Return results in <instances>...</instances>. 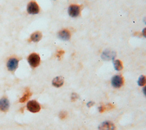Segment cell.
Instances as JSON below:
<instances>
[{
  "instance_id": "16",
  "label": "cell",
  "mask_w": 146,
  "mask_h": 130,
  "mask_svg": "<svg viewBox=\"0 0 146 130\" xmlns=\"http://www.w3.org/2000/svg\"><path fill=\"white\" fill-rule=\"evenodd\" d=\"M59 117L61 119H64L67 116V113L64 111H62L59 113Z\"/></svg>"
},
{
  "instance_id": "8",
  "label": "cell",
  "mask_w": 146,
  "mask_h": 130,
  "mask_svg": "<svg viewBox=\"0 0 146 130\" xmlns=\"http://www.w3.org/2000/svg\"><path fill=\"white\" fill-rule=\"evenodd\" d=\"M18 61L15 58H10L7 63V67L9 70L10 71H14L18 67Z\"/></svg>"
},
{
  "instance_id": "5",
  "label": "cell",
  "mask_w": 146,
  "mask_h": 130,
  "mask_svg": "<svg viewBox=\"0 0 146 130\" xmlns=\"http://www.w3.org/2000/svg\"><path fill=\"white\" fill-rule=\"evenodd\" d=\"M27 11L29 14H36L39 11V7L36 2L31 1L27 5Z\"/></svg>"
},
{
  "instance_id": "11",
  "label": "cell",
  "mask_w": 146,
  "mask_h": 130,
  "mask_svg": "<svg viewBox=\"0 0 146 130\" xmlns=\"http://www.w3.org/2000/svg\"><path fill=\"white\" fill-rule=\"evenodd\" d=\"M42 37V34L40 31H35L31 35L30 40L33 42H38L41 40Z\"/></svg>"
},
{
  "instance_id": "7",
  "label": "cell",
  "mask_w": 146,
  "mask_h": 130,
  "mask_svg": "<svg viewBox=\"0 0 146 130\" xmlns=\"http://www.w3.org/2000/svg\"><path fill=\"white\" fill-rule=\"evenodd\" d=\"M58 37L63 41H68L70 39L71 34L69 30L68 29H62L60 30L58 33Z\"/></svg>"
},
{
  "instance_id": "6",
  "label": "cell",
  "mask_w": 146,
  "mask_h": 130,
  "mask_svg": "<svg viewBox=\"0 0 146 130\" xmlns=\"http://www.w3.org/2000/svg\"><path fill=\"white\" fill-rule=\"evenodd\" d=\"M98 129L99 130H116V127L112 121H105L99 126Z\"/></svg>"
},
{
  "instance_id": "22",
  "label": "cell",
  "mask_w": 146,
  "mask_h": 130,
  "mask_svg": "<svg viewBox=\"0 0 146 130\" xmlns=\"http://www.w3.org/2000/svg\"><path fill=\"white\" fill-rule=\"evenodd\" d=\"M144 22H145V23H146V18H145V19H144Z\"/></svg>"
},
{
  "instance_id": "19",
  "label": "cell",
  "mask_w": 146,
  "mask_h": 130,
  "mask_svg": "<svg viewBox=\"0 0 146 130\" xmlns=\"http://www.w3.org/2000/svg\"><path fill=\"white\" fill-rule=\"evenodd\" d=\"M141 35L144 37L145 38H146V27L144 28L141 31Z\"/></svg>"
},
{
  "instance_id": "18",
  "label": "cell",
  "mask_w": 146,
  "mask_h": 130,
  "mask_svg": "<svg viewBox=\"0 0 146 130\" xmlns=\"http://www.w3.org/2000/svg\"><path fill=\"white\" fill-rule=\"evenodd\" d=\"M78 94H77L76 93H72V94H71V99L72 101H76V100L78 99Z\"/></svg>"
},
{
  "instance_id": "21",
  "label": "cell",
  "mask_w": 146,
  "mask_h": 130,
  "mask_svg": "<svg viewBox=\"0 0 146 130\" xmlns=\"http://www.w3.org/2000/svg\"><path fill=\"white\" fill-rule=\"evenodd\" d=\"M143 92L144 96L146 97V85L143 86Z\"/></svg>"
},
{
  "instance_id": "10",
  "label": "cell",
  "mask_w": 146,
  "mask_h": 130,
  "mask_svg": "<svg viewBox=\"0 0 146 130\" xmlns=\"http://www.w3.org/2000/svg\"><path fill=\"white\" fill-rule=\"evenodd\" d=\"M64 84V80L62 77H56L55 78H54L52 81V84L53 85V86L56 87V88H59L62 86Z\"/></svg>"
},
{
  "instance_id": "13",
  "label": "cell",
  "mask_w": 146,
  "mask_h": 130,
  "mask_svg": "<svg viewBox=\"0 0 146 130\" xmlns=\"http://www.w3.org/2000/svg\"><path fill=\"white\" fill-rule=\"evenodd\" d=\"M32 93L30 92L29 89H26L25 93H24V95L19 100V102L20 103H24L25 101H26L29 99V97L31 96Z\"/></svg>"
},
{
  "instance_id": "20",
  "label": "cell",
  "mask_w": 146,
  "mask_h": 130,
  "mask_svg": "<svg viewBox=\"0 0 146 130\" xmlns=\"http://www.w3.org/2000/svg\"><path fill=\"white\" fill-rule=\"evenodd\" d=\"M94 102H92V101H90V102L87 103V106L88 108H90V107H92V106L94 105Z\"/></svg>"
},
{
  "instance_id": "4",
  "label": "cell",
  "mask_w": 146,
  "mask_h": 130,
  "mask_svg": "<svg viewBox=\"0 0 146 130\" xmlns=\"http://www.w3.org/2000/svg\"><path fill=\"white\" fill-rule=\"evenodd\" d=\"M27 108L32 113H36L40 110V105L36 101L31 100L27 103Z\"/></svg>"
},
{
  "instance_id": "12",
  "label": "cell",
  "mask_w": 146,
  "mask_h": 130,
  "mask_svg": "<svg viewBox=\"0 0 146 130\" xmlns=\"http://www.w3.org/2000/svg\"><path fill=\"white\" fill-rule=\"evenodd\" d=\"M113 64L114 68L116 70L120 71L123 69V65L121 61H120V60H118V59L115 60L113 62Z\"/></svg>"
},
{
  "instance_id": "17",
  "label": "cell",
  "mask_w": 146,
  "mask_h": 130,
  "mask_svg": "<svg viewBox=\"0 0 146 130\" xmlns=\"http://www.w3.org/2000/svg\"><path fill=\"white\" fill-rule=\"evenodd\" d=\"M64 51L63 50H59L57 52V53H56V57L58 58H60L64 54Z\"/></svg>"
},
{
  "instance_id": "3",
  "label": "cell",
  "mask_w": 146,
  "mask_h": 130,
  "mask_svg": "<svg viewBox=\"0 0 146 130\" xmlns=\"http://www.w3.org/2000/svg\"><path fill=\"white\" fill-rule=\"evenodd\" d=\"M27 61L31 67L36 68L39 65L40 59L39 56L38 54L34 53L29 55L27 58Z\"/></svg>"
},
{
  "instance_id": "2",
  "label": "cell",
  "mask_w": 146,
  "mask_h": 130,
  "mask_svg": "<svg viewBox=\"0 0 146 130\" xmlns=\"http://www.w3.org/2000/svg\"><path fill=\"white\" fill-rule=\"evenodd\" d=\"M111 82L113 88H120L124 84V79L121 74H116L112 77Z\"/></svg>"
},
{
  "instance_id": "15",
  "label": "cell",
  "mask_w": 146,
  "mask_h": 130,
  "mask_svg": "<svg viewBox=\"0 0 146 130\" xmlns=\"http://www.w3.org/2000/svg\"><path fill=\"white\" fill-rule=\"evenodd\" d=\"M137 84L140 86H144L146 85V76L141 75L139 77L137 80Z\"/></svg>"
},
{
  "instance_id": "1",
  "label": "cell",
  "mask_w": 146,
  "mask_h": 130,
  "mask_svg": "<svg viewBox=\"0 0 146 130\" xmlns=\"http://www.w3.org/2000/svg\"><path fill=\"white\" fill-rule=\"evenodd\" d=\"M82 7L77 4L70 5L68 9V13L69 15L72 18H76L80 15Z\"/></svg>"
},
{
  "instance_id": "14",
  "label": "cell",
  "mask_w": 146,
  "mask_h": 130,
  "mask_svg": "<svg viewBox=\"0 0 146 130\" xmlns=\"http://www.w3.org/2000/svg\"><path fill=\"white\" fill-rule=\"evenodd\" d=\"M112 107H113V105L109 103V104H107L106 105H101L99 107L98 110H99V112L102 113V112H104L106 111H108L109 109H112Z\"/></svg>"
},
{
  "instance_id": "9",
  "label": "cell",
  "mask_w": 146,
  "mask_h": 130,
  "mask_svg": "<svg viewBox=\"0 0 146 130\" xmlns=\"http://www.w3.org/2000/svg\"><path fill=\"white\" fill-rule=\"evenodd\" d=\"M9 108V101L6 98H2L0 100V110L6 112Z\"/></svg>"
}]
</instances>
